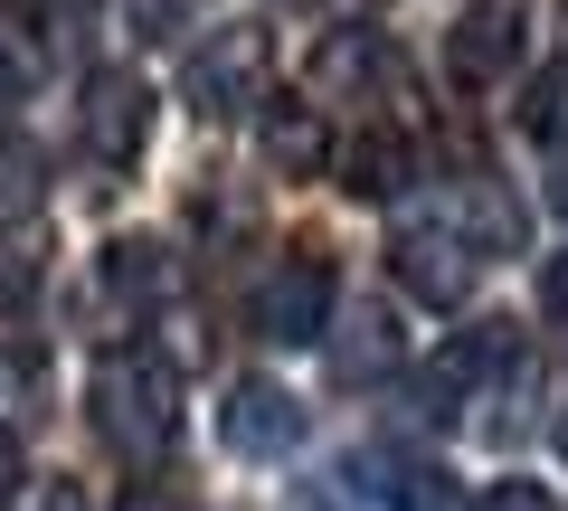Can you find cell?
<instances>
[{
    "instance_id": "obj_1",
    "label": "cell",
    "mask_w": 568,
    "mask_h": 511,
    "mask_svg": "<svg viewBox=\"0 0 568 511\" xmlns=\"http://www.w3.org/2000/svg\"><path fill=\"white\" fill-rule=\"evenodd\" d=\"M85 408H95V436L114 454L152 464V454L181 436V369H171L162 350H104L95 379H85Z\"/></svg>"
},
{
    "instance_id": "obj_2",
    "label": "cell",
    "mask_w": 568,
    "mask_h": 511,
    "mask_svg": "<svg viewBox=\"0 0 568 511\" xmlns=\"http://www.w3.org/2000/svg\"><path fill=\"white\" fill-rule=\"evenodd\" d=\"M265 76H275V29H256V20L209 29V39L181 58V95L200 104V114H256Z\"/></svg>"
},
{
    "instance_id": "obj_3",
    "label": "cell",
    "mask_w": 568,
    "mask_h": 511,
    "mask_svg": "<svg viewBox=\"0 0 568 511\" xmlns=\"http://www.w3.org/2000/svg\"><path fill=\"white\" fill-rule=\"evenodd\" d=\"M77 143L95 171H133L142 143H152V85L133 67H95L85 76V104H77Z\"/></svg>"
},
{
    "instance_id": "obj_4",
    "label": "cell",
    "mask_w": 568,
    "mask_h": 511,
    "mask_svg": "<svg viewBox=\"0 0 568 511\" xmlns=\"http://www.w3.org/2000/svg\"><path fill=\"white\" fill-rule=\"evenodd\" d=\"M332 304H342V275H332V256H284L275 275L256 285V331L284 350H304L332 331Z\"/></svg>"
},
{
    "instance_id": "obj_5",
    "label": "cell",
    "mask_w": 568,
    "mask_h": 511,
    "mask_svg": "<svg viewBox=\"0 0 568 511\" xmlns=\"http://www.w3.org/2000/svg\"><path fill=\"white\" fill-rule=\"evenodd\" d=\"M388 275H398L417 304H436V313H455L474 294V275H484V256H474V237L465 227H407L398 246H388Z\"/></svg>"
},
{
    "instance_id": "obj_6",
    "label": "cell",
    "mask_w": 568,
    "mask_h": 511,
    "mask_svg": "<svg viewBox=\"0 0 568 511\" xmlns=\"http://www.w3.org/2000/svg\"><path fill=\"white\" fill-rule=\"evenodd\" d=\"M219 436H227V454L275 464V454L304 446V408H294V389H275V379H237L227 408H219Z\"/></svg>"
},
{
    "instance_id": "obj_7",
    "label": "cell",
    "mask_w": 568,
    "mask_h": 511,
    "mask_svg": "<svg viewBox=\"0 0 568 511\" xmlns=\"http://www.w3.org/2000/svg\"><path fill=\"white\" fill-rule=\"evenodd\" d=\"M511 58H521V0H465V10H455V29H446L455 85L511 76Z\"/></svg>"
},
{
    "instance_id": "obj_8",
    "label": "cell",
    "mask_w": 568,
    "mask_h": 511,
    "mask_svg": "<svg viewBox=\"0 0 568 511\" xmlns=\"http://www.w3.org/2000/svg\"><path fill=\"white\" fill-rule=\"evenodd\" d=\"M503 360H511V331H503V323H484V331H455V341L417 369V417H455V408H465V398L484 389V379H493Z\"/></svg>"
},
{
    "instance_id": "obj_9",
    "label": "cell",
    "mask_w": 568,
    "mask_h": 511,
    "mask_svg": "<svg viewBox=\"0 0 568 511\" xmlns=\"http://www.w3.org/2000/svg\"><path fill=\"white\" fill-rule=\"evenodd\" d=\"M351 473H361V492H369V502H379V511H446V473L426 464V454L369 446V454H361V464H351Z\"/></svg>"
},
{
    "instance_id": "obj_10",
    "label": "cell",
    "mask_w": 568,
    "mask_h": 511,
    "mask_svg": "<svg viewBox=\"0 0 568 511\" xmlns=\"http://www.w3.org/2000/svg\"><path fill=\"white\" fill-rule=\"evenodd\" d=\"M256 133H265V162H275L284 181H304V171H332V133H323V114H313V104L265 95V104H256Z\"/></svg>"
},
{
    "instance_id": "obj_11",
    "label": "cell",
    "mask_w": 568,
    "mask_h": 511,
    "mask_svg": "<svg viewBox=\"0 0 568 511\" xmlns=\"http://www.w3.org/2000/svg\"><path fill=\"white\" fill-rule=\"evenodd\" d=\"M388 76H398V58H388L379 29H332L313 48V85H332V95H361V85H388Z\"/></svg>"
},
{
    "instance_id": "obj_12",
    "label": "cell",
    "mask_w": 568,
    "mask_h": 511,
    "mask_svg": "<svg viewBox=\"0 0 568 511\" xmlns=\"http://www.w3.org/2000/svg\"><path fill=\"white\" fill-rule=\"evenodd\" d=\"M332 171H342L351 200H398L407 190V143L398 133H351V143H332Z\"/></svg>"
},
{
    "instance_id": "obj_13",
    "label": "cell",
    "mask_w": 568,
    "mask_h": 511,
    "mask_svg": "<svg viewBox=\"0 0 568 511\" xmlns=\"http://www.w3.org/2000/svg\"><path fill=\"white\" fill-rule=\"evenodd\" d=\"M95 285L114 294V304H162V294H171V256L152 237H114L95 256Z\"/></svg>"
},
{
    "instance_id": "obj_14",
    "label": "cell",
    "mask_w": 568,
    "mask_h": 511,
    "mask_svg": "<svg viewBox=\"0 0 568 511\" xmlns=\"http://www.w3.org/2000/svg\"><path fill=\"white\" fill-rule=\"evenodd\" d=\"M407 360V331L388 323V313H361V323H351V341L332 350V369H342L351 389H369V379H379V369H398Z\"/></svg>"
},
{
    "instance_id": "obj_15",
    "label": "cell",
    "mask_w": 568,
    "mask_h": 511,
    "mask_svg": "<svg viewBox=\"0 0 568 511\" xmlns=\"http://www.w3.org/2000/svg\"><path fill=\"white\" fill-rule=\"evenodd\" d=\"M521 133H530V143H568V58L530 76V95H521Z\"/></svg>"
},
{
    "instance_id": "obj_16",
    "label": "cell",
    "mask_w": 568,
    "mask_h": 511,
    "mask_svg": "<svg viewBox=\"0 0 568 511\" xmlns=\"http://www.w3.org/2000/svg\"><path fill=\"white\" fill-rule=\"evenodd\" d=\"M123 10H133L142 39H181V29H200V20H209V0H123Z\"/></svg>"
},
{
    "instance_id": "obj_17",
    "label": "cell",
    "mask_w": 568,
    "mask_h": 511,
    "mask_svg": "<svg viewBox=\"0 0 568 511\" xmlns=\"http://www.w3.org/2000/svg\"><path fill=\"white\" fill-rule=\"evenodd\" d=\"M0 511H85V492L67 483V473H29V483L10 492V502H0Z\"/></svg>"
},
{
    "instance_id": "obj_18",
    "label": "cell",
    "mask_w": 568,
    "mask_h": 511,
    "mask_svg": "<svg viewBox=\"0 0 568 511\" xmlns=\"http://www.w3.org/2000/svg\"><path fill=\"white\" fill-rule=\"evenodd\" d=\"M474 511H559V502H549V483H521V473H511V483L474 492Z\"/></svg>"
},
{
    "instance_id": "obj_19",
    "label": "cell",
    "mask_w": 568,
    "mask_h": 511,
    "mask_svg": "<svg viewBox=\"0 0 568 511\" xmlns=\"http://www.w3.org/2000/svg\"><path fill=\"white\" fill-rule=\"evenodd\" d=\"M540 313H549V331L568 341V246H559V256L540 266Z\"/></svg>"
},
{
    "instance_id": "obj_20",
    "label": "cell",
    "mask_w": 568,
    "mask_h": 511,
    "mask_svg": "<svg viewBox=\"0 0 568 511\" xmlns=\"http://www.w3.org/2000/svg\"><path fill=\"white\" fill-rule=\"evenodd\" d=\"M20 95H29V67L10 58V48H0V114H10V104H20Z\"/></svg>"
},
{
    "instance_id": "obj_21",
    "label": "cell",
    "mask_w": 568,
    "mask_h": 511,
    "mask_svg": "<svg viewBox=\"0 0 568 511\" xmlns=\"http://www.w3.org/2000/svg\"><path fill=\"white\" fill-rule=\"evenodd\" d=\"M10 492H20V446L0 436V502H10Z\"/></svg>"
},
{
    "instance_id": "obj_22",
    "label": "cell",
    "mask_w": 568,
    "mask_h": 511,
    "mask_svg": "<svg viewBox=\"0 0 568 511\" xmlns=\"http://www.w3.org/2000/svg\"><path fill=\"white\" fill-rule=\"evenodd\" d=\"M549 152H559V162H549V200L568 208V143H549Z\"/></svg>"
},
{
    "instance_id": "obj_23",
    "label": "cell",
    "mask_w": 568,
    "mask_h": 511,
    "mask_svg": "<svg viewBox=\"0 0 568 511\" xmlns=\"http://www.w3.org/2000/svg\"><path fill=\"white\" fill-rule=\"evenodd\" d=\"M123 511H181V502H162V492H133V502H123Z\"/></svg>"
},
{
    "instance_id": "obj_24",
    "label": "cell",
    "mask_w": 568,
    "mask_h": 511,
    "mask_svg": "<svg viewBox=\"0 0 568 511\" xmlns=\"http://www.w3.org/2000/svg\"><path fill=\"white\" fill-rule=\"evenodd\" d=\"M559 454H568V417H559Z\"/></svg>"
},
{
    "instance_id": "obj_25",
    "label": "cell",
    "mask_w": 568,
    "mask_h": 511,
    "mask_svg": "<svg viewBox=\"0 0 568 511\" xmlns=\"http://www.w3.org/2000/svg\"><path fill=\"white\" fill-rule=\"evenodd\" d=\"M58 10H85V0H58Z\"/></svg>"
}]
</instances>
